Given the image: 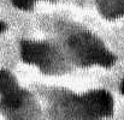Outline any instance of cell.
<instances>
[{
	"label": "cell",
	"instance_id": "7a4b0ae2",
	"mask_svg": "<svg viewBox=\"0 0 124 120\" xmlns=\"http://www.w3.org/2000/svg\"><path fill=\"white\" fill-rule=\"evenodd\" d=\"M74 46L87 63L99 64L102 66H111L115 63V56L99 44L90 43L87 40L76 39Z\"/></svg>",
	"mask_w": 124,
	"mask_h": 120
},
{
	"label": "cell",
	"instance_id": "6da1fadb",
	"mask_svg": "<svg viewBox=\"0 0 124 120\" xmlns=\"http://www.w3.org/2000/svg\"><path fill=\"white\" fill-rule=\"evenodd\" d=\"M83 107L93 117H108L113 111V100L107 91L96 90L82 97Z\"/></svg>",
	"mask_w": 124,
	"mask_h": 120
},
{
	"label": "cell",
	"instance_id": "5b68a950",
	"mask_svg": "<svg viewBox=\"0 0 124 120\" xmlns=\"http://www.w3.org/2000/svg\"><path fill=\"white\" fill-rule=\"evenodd\" d=\"M17 89L19 88L16 83V79L12 77V75H10L7 71L0 70V92L1 95L10 94Z\"/></svg>",
	"mask_w": 124,
	"mask_h": 120
},
{
	"label": "cell",
	"instance_id": "8992f818",
	"mask_svg": "<svg viewBox=\"0 0 124 120\" xmlns=\"http://www.w3.org/2000/svg\"><path fill=\"white\" fill-rule=\"evenodd\" d=\"M13 5L21 10H29L35 4V0H12Z\"/></svg>",
	"mask_w": 124,
	"mask_h": 120
},
{
	"label": "cell",
	"instance_id": "277c9868",
	"mask_svg": "<svg viewBox=\"0 0 124 120\" xmlns=\"http://www.w3.org/2000/svg\"><path fill=\"white\" fill-rule=\"evenodd\" d=\"M23 97H24V92L21 89H17L10 94L2 95L1 103L7 109H17L21 107V105L23 102Z\"/></svg>",
	"mask_w": 124,
	"mask_h": 120
},
{
	"label": "cell",
	"instance_id": "52a82bcc",
	"mask_svg": "<svg viewBox=\"0 0 124 120\" xmlns=\"http://www.w3.org/2000/svg\"><path fill=\"white\" fill-rule=\"evenodd\" d=\"M5 30H6V24L0 21V33H4Z\"/></svg>",
	"mask_w": 124,
	"mask_h": 120
},
{
	"label": "cell",
	"instance_id": "3957f363",
	"mask_svg": "<svg viewBox=\"0 0 124 120\" xmlns=\"http://www.w3.org/2000/svg\"><path fill=\"white\" fill-rule=\"evenodd\" d=\"M22 58L24 61L35 65H46L51 61L52 52L51 48L45 43L36 42H23L22 43Z\"/></svg>",
	"mask_w": 124,
	"mask_h": 120
},
{
	"label": "cell",
	"instance_id": "ba28073f",
	"mask_svg": "<svg viewBox=\"0 0 124 120\" xmlns=\"http://www.w3.org/2000/svg\"><path fill=\"white\" fill-rule=\"evenodd\" d=\"M121 91H122V94L124 95V80L122 82V85H121Z\"/></svg>",
	"mask_w": 124,
	"mask_h": 120
}]
</instances>
